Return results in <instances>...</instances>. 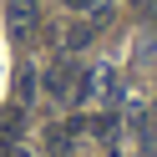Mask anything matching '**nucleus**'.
I'll return each mask as SVG.
<instances>
[{
  "instance_id": "f257e3e1",
  "label": "nucleus",
  "mask_w": 157,
  "mask_h": 157,
  "mask_svg": "<svg viewBox=\"0 0 157 157\" xmlns=\"http://www.w3.org/2000/svg\"><path fill=\"white\" fill-rule=\"evenodd\" d=\"M41 86H46V96H56V101H71L76 96V66L71 61H56L51 71L41 76Z\"/></svg>"
},
{
  "instance_id": "f03ea898",
  "label": "nucleus",
  "mask_w": 157,
  "mask_h": 157,
  "mask_svg": "<svg viewBox=\"0 0 157 157\" xmlns=\"http://www.w3.org/2000/svg\"><path fill=\"white\" fill-rule=\"evenodd\" d=\"M5 10H10V31H15V36H31L36 21H41V15H36V0H10Z\"/></svg>"
},
{
  "instance_id": "7ed1b4c3",
  "label": "nucleus",
  "mask_w": 157,
  "mask_h": 157,
  "mask_svg": "<svg viewBox=\"0 0 157 157\" xmlns=\"http://www.w3.org/2000/svg\"><path fill=\"white\" fill-rule=\"evenodd\" d=\"M15 127H25V112H21V106H5V112H0V137L10 142V137H15Z\"/></svg>"
},
{
  "instance_id": "20e7f679",
  "label": "nucleus",
  "mask_w": 157,
  "mask_h": 157,
  "mask_svg": "<svg viewBox=\"0 0 157 157\" xmlns=\"http://www.w3.org/2000/svg\"><path fill=\"white\" fill-rule=\"evenodd\" d=\"M91 31H96V25H91V21H76V25H71V31H66V46H71V51H81V46H86V41H91Z\"/></svg>"
},
{
  "instance_id": "39448f33",
  "label": "nucleus",
  "mask_w": 157,
  "mask_h": 157,
  "mask_svg": "<svg viewBox=\"0 0 157 157\" xmlns=\"http://www.w3.org/2000/svg\"><path fill=\"white\" fill-rule=\"evenodd\" d=\"M15 96H21V101H31V96H36V71H31V66L15 71Z\"/></svg>"
},
{
  "instance_id": "423d86ee",
  "label": "nucleus",
  "mask_w": 157,
  "mask_h": 157,
  "mask_svg": "<svg viewBox=\"0 0 157 157\" xmlns=\"http://www.w3.org/2000/svg\"><path fill=\"white\" fill-rule=\"evenodd\" d=\"M0 157H31V152H25V147H15V142H5V147H0Z\"/></svg>"
},
{
  "instance_id": "0eeeda50",
  "label": "nucleus",
  "mask_w": 157,
  "mask_h": 157,
  "mask_svg": "<svg viewBox=\"0 0 157 157\" xmlns=\"http://www.w3.org/2000/svg\"><path fill=\"white\" fill-rule=\"evenodd\" d=\"M66 5H71V10H96L101 0H66Z\"/></svg>"
},
{
  "instance_id": "6e6552de",
  "label": "nucleus",
  "mask_w": 157,
  "mask_h": 157,
  "mask_svg": "<svg viewBox=\"0 0 157 157\" xmlns=\"http://www.w3.org/2000/svg\"><path fill=\"white\" fill-rule=\"evenodd\" d=\"M137 5H157V0H137Z\"/></svg>"
}]
</instances>
